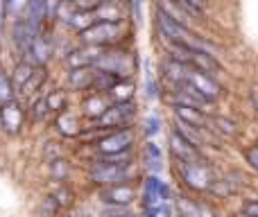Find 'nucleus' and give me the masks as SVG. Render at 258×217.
Masks as SVG:
<instances>
[{"instance_id": "obj_19", "label": "nucleus", "mask_w": 258, "mask_h": 217, "mask_svg": "<svg viewBox=\"0 0 258 217\" xmlns=\"http://www.w3.org/2000/svg\"><path fill=\"white\" fill-rule=\"evenodd\" d=\"M95 21H109V23H120L122 21V9L120 3H111V0H102L98 9H93Z\"/></svg>"}, {"instance_id": "obj_12", "label": "nucleus", "mask_w": 258, "mask_h": 217, "mask_svg": "<svg viewBox=\"0 0 258 217\" xmlns=\"http://www.w3.org/2000/svg\"><path fill=\"white\" fill-rule=\"evenodd\" d=\"M50 54H52V43H50V39L43 34V32H39V34L32 39L30 43V50L25 52V61L34 63V66H45L50 59Z\"/></svg>"}, {"instance_id": "obj_6", "label": "nucleus", "mask_w": 258, "mask_h": 217, "mask_svg": "<svg viewBox=\"0 0 258 217\" xmlns=\"http://www.w3.org/2000/svg\"><path fill=\"white\" fill-rule=\"evenodd\" d=\"M181 181L192 190H209L211 183L215 181L213 170L206 165L204 159L192 161V163H181Z\"/></svg>"}, {"instance_id": "obj_29", "label": "nucleus", "mask_w": 258, "mask_h": 217, "mask_svg": "<svg viewBox=\"0 0 258 217\" xmlns=\"http://www.w3.org/2000/svg\"><path fill=\"white\" fill-rule=\"evenodd\" d=\"M14 98H16V89H14V84H12V77L0 68V104L9 102V100H14Z\"/></svg>"}, {"instance_id": "obj_30", "label": "nucleus", "mask_w": 258, "mask_h": 217, "mask_svg": "<svg viewBox=\"0 0 258 217\" xmlns=\"http://www.w3.org/2000/svg\"><path fill=\"white\" fill-rule=\"evenodd\" d=\"M52 197L57 199V204H59V208L61 210H68L73 206V199H75V195H73V190L66 186V183H61V186L57 188V190L52 192Z\"/></svg>"}, {"instance_id": "obj_33", "label": "nucleus", "mask_w": 258, "mask_h": 217, "mask_svg": "<svg viewBox=\"0 0 258 217\" xmlns=\"http://www.w3.org/2000/svg\"><path fill=\"white\" fill-rule=\"evenodd\" d=\"M209 190L218 197H227V195H233V192H236V186H231V181H227V179H222V181L215 179V181L211 183Z\"/></svg>"}, {"instance_id": "obj_1", "label": "nucleus", "mask_w": 258, "mask_h": 217, "mask_svg": "<svg viewBox=\"0 0 258 217\" xmlns=\"http://www.w3.org/2000/svg\"><path fill=\"white\" fill-rule=\"evenodd\" d=\"M95 70H102V73H109V75L118 77V80H129V75L134 73L136 68V61H134L132 54H127L125 50H116L111 48H102L93 63Z\"/></svg>"}, {"instance_id": "obj_36", "label": "nucleus", "mask_w": 258, "mask_h": 217, "mask_svg": "<svg viewBox=\"0 0 258 217\" xmlns=\"http://www.w3.org/2000/svg\"><path fill=\"white\" fill-rule=\"evenodd\" d=\"M32 118L36 120V122H41V120L45 118V115L50 113V109H48V104H45V98H39V100H34V104H32Z\"/></svg>"}, {"instance_id": "obj_14", "label": "nucleus", "mask_w": 258, "mask_h": 217, "mask_svg": "<svg viewBox=\"0 0 258 217\" xmlns=\"http://www.w3.org/2000/svg\"><path fill=\"white\" fill-rule=\"evenodd\" d=\"M174 113H177V120L190 124V127L209 129V118H206V113H204L202 107H192V104H174Z\"/></svg>"}, {"instance_id": "obj_22", "label": "nucleus", "mask_w": 258, "mask_h": 217, "mask_svg": "<svg viewBox=\"0 0 258 217\" xmlns=\"http://www.w3.org/2000/svg\"><path fill=\"white\" fill-rule=\"evenodd\" d=\"M34 63H30V61H25V59H21V61L14 66V73L9 77H12V84H14V89H16V93L21 91V86L25 84L27 80H30V75L34 73Z\"/></svg>"}, {"instance_id": "obj_11", "label": "nucleus", "mask_w": 258, "mask_h": 217, "mask_svg": "<svg viewBox=\"0 0 258 217\" xmlns=\"http://www.w3.org/2000/svg\"><path fill=\"white\" fill-rule=\"evenodd\" d=\"M170 152H172V156L179 161V163H192V161L202 159L200 147L192 145L190 140H186V138L177 131L170 133Z\"/></svg>"}, {"instance_id": "obj_13", "label": "nucleus", "mask_w": 258, "mask_h": 217, "mask_svg": "<svg viewBox=\"0 0 258 217\" xmlns=\"http://www.w3.org/2000/svg\"><path fill=\"white\" fill-rule=\"evenodd\" d=\"M39 32L41 30H34V27H32L25 18H16V21H14L12 41H14V45H16V50H18V54H21V57H25V52L30 50L32 39H34Z\"/></svg>"}, {"instance_id": "obj_31", "label": "nucleus", "mask_w": 258, "mask_h": 217, "mask_svg": "<svg viewBox=\"0 0 258 217\" xmlns=\"http://www.w3.org/2000/svg\"><path fill=\"white\" fill-rule=\"evenodd\" d=\"M179 5H181L183 9H186V14H190V16H202V14L206 12V0H177Z\"/></svg>"}, {"instance_id": "obj_45", "label": "nucleus", "mask_w": 258, "mask_h": 217, "mask_svg": "<svg viewBox=\"0 0 258 217\" xmlns=\"http://www.w3.org/2000/svg\"><path fill=\"white\" fill-rule=\"evenodd\" d=\"M177 217H183V215H177Z\"/></svg>"}, {"instance_id": "obj_18", "label": "nucleus", "mask_w": 258, "mask_h": 217, "mask_svg": "<svg viewBox=\"0 0 258 217\" xmlns=\"http://www.w3.org/2000/svg\"><path fill=\"white\" fill-rule=\"evenodd\" d=\"M93 75H95V68L93 66L73 68L71 75H68V84H71L73 91H89L91 84H93Z\"/></svg>"}, {"instance_id": "obj_35", "label": "nucleus", "mask_w": 258, "mask_h": 217, "mask_svg": "<svg viewBox=\"0 0 258 217\" xmlns=\"http://www.w3.org/2000/svg\"><path fill=\"white\" fill-rule=\"evenodd\" d=\"M145 93H147V98L150 100L159 95V86H156V82H154V75H152L150 63H145Z\"/></svg>"}, {"instance_id": "obj_9", "label": "nucleus", "mask_w": 258, "mask_h": 217, "mask_svg": "<svg viewBox=\"0 0 258 217\" xmlns=\"http://www.w3.org/2000/svg\"><path fill=\"white\" fill-rule=\"evenodd\" d=\"M23 122H25V109L21 107L16 98L0 104V129L3 131H7L9 136H16L23 129Z\"/></svg>"}, {"instance_id": "obj_32", "label": "nucleus", "mask_w": 258, "mask_h": 217, "mask_svg": "<svg viewBox=\"0 0 258 217\" xmlns=\"http://www.w3.org/2000/svg\"><path fill=\"white\" fill-rule=\"evenodd\" d=\"M59 204H57V199H54L52 195H48V197H43V201H41V206H39V213L41 217H54L59 213Z\"/></svg>"}, {"instance_id": "obj_25", "label": "nucleus", "mask_w": 258, "mask_h": 217, "mask_svg": "<svg viewBox=\"0 0 258 217\" xmlns=\"http://www.w3.org/2000/svg\"><path fill=\"white\" fill-rule=\"evenodd\" d=\"M211 124H213V131H218L222 138H236L238 136V127L233 120L229 118H222V115H215L213 120H211Z\"/></svg>"}, {"instance_id": "obj_42", "label": "nucleus", "mask_w": 258, "mask_h": 217, "mask_svg": "<svg viewBox=\"0 0 258 217\" xmlns=\"http://www.w3.org/2000/svg\"><path fill=\"white\" fill-rule=\"evenodd\" d=\"M251 100H254V104H256V109H258V86L251 91Z\"/></svg>"}, {"instance_id": "obj_28", "label": "nucleus", "mask_w": 258, "mask_h": 217, "mask_svg": "<svg viewBox=\"0 0 258 217\" xmlns=\"http://www.w3.org/2000/svg\"><path fill=\"white\" fill-rule=\"evenodd\" d=\"M45 104H48L50 113H61V111H66L68 98L63 91H52V93L45 95Z\"/></svg>"}, {"instance_id": "obj_44", "label": "nucleus", "mask_w": 258, "mask_h": 217, "mask_svg": "<svg viewBox=\"0 0 258 217\" xmlns=\"http://www.w3.org/2000/svg\"><path fill=\"white\" fill-rule=\"evenodd\" d=\"M111 217H136L132 213V210H127V213H118V215H111Z\"/></svg>"}, {"instance_id": "obj_40", "label": "nucleus", "mask_w": 258, "mask_h": 217, "mask_svg": "<svg viewBox=\"0 0 258 217\" xmlns=\"http://www.w3.org/2000/svg\"><path fill=\"white\" fill-rule=\"evenodd\" d=\"M59 156H61V150H59V145L57 142H48V145H45V161H54V159H59Z\"/></svg>"}, {"instance_id": "obj_3", "label": "nucleus", "mask_w": 258, "mask_h": 217, "mask_svg": "<svg viewBox=\"0 0 258 217\" xmlns=\"http://www.w3.org/2000/svg\"><path fill=\"white\" fill-rule=\"evenodd\" d=\"M89 179L95 186H116V183H129L134 179L132 163L127 165H116V163H104V161H95L89 170Z\"/></svg>"}, {"instance_id": "obj_20", "label": "nucleus", "mask_w": 258, "mask_h": 217, "mask_svg": "<svg viewBox=\"0 0 258 217\" xmlns=\"http://www.w3.org/2000/svg\"><path fill=\"white\" fill-rule=\"evenodd\" d=\"M109 104H111V102L107 100V95H104V93H93L91 98L84 100V113L89 115L91 120H98L100 115L109 109Z\"/></svg>"}, {"instance_id": "obj_34", "label": "nucleus", "mask_w": 258, "mask_h": 217, "mask_svg": "<svg viewBox=\"0 0 258 217\" xmlns=\"http://www.w3.org/2000/svg\"><path fill=\"white\" fill-rule=\"evenodd\" d=\"M27 0H5V9H7V16L12 18H21L25 12Z\"/></svg>"}, {"instance_id": "obj_4", "label": "nucleus", "mask_w": 258, "mask_h": 217, "mask_svg": "<svg viewBox=\"0 0 258 217\" xmlns=\"http://www.w3.org/2000/svg\"><path fill=\"white\" fill-rule=\"evenodd\" d=\"M122 27L120 23H109V21H95L86 30L80 32V39L84 45H95V48H111L120 41Z\"/></svg>"}, {"instance_id": "obj_26", "label": "nucleus", "mask_w": 258, "mask_h": 217, "mask_svg": "<svg viewBox=\"0 0 258 217\" xmlns=\"http://www.w3.org/2000/svg\"><path fill=\"white\" fill-rule=\"evenodd\" d=\"M143 159H145V165H147V168H150L154 174L161 170V163H163V159H161V150H159V145H156V142H147Z\"/></svg>"}, {"instance_id": "obj_43", "label": "nucleus", "mask_w": 258, "mask_h": 217, "mask_svg": "<svg viewBox=\"0 0 258 217\" xmlns=\"http://www.w3.org/2000/svg\"><path fill=\"white\" fill-rule=\"evenodd\" d=\"M54 217H77V215H75V213H68V210H63V213H61V210H59V213L54 215Z\"/></svg>"}, {"instance_id": "obj_41", "label": "nucleus", "mask_w": 258, "mask_h": 217, "mask_svg": "<svg viewBox=\"0 0 258 217\" xmlns=\"http://www.w3.org/2000/svg\"><path fill=\"white\" fill-rule=\"evenodd\" d=\"M5 18H7V9H5V0H0V30L5 25Z\"/></svg>"}, {"instance_id": "obj_38", "label": "nucleus", "mask_w": 258, "mask_h": 217, "mask_svg": "<svg viewBox=\"0 0 258 217\" xmlns=\"http://www.w3.org/2000/svg\"><path fill=\"white\" fill-rule=\"evenodd\" d=\"M245 159H247V163H249L251 168L258 172V145L247 147V150H245Z\"/></svg>"}, {"instance_id": "obj_23", "label": "nucleus", "mask_w": 258, "mask_h": 217, "mask_svg": "<svg viewBox=\"0 0 258 217\" xmlns=\"http://www.w3.org/2000/svg\"><path fill=\"white\" fill-rule=\"evenodd\" d=\"M45 77H48V75H45V66H36L34 73L30 75V80H27L25 84L21 86V91H18V93H23V95H34L36 91L43 86Z\"/></svg>"}, {"instance_id": "obj_15", "label": "nucleus", "mask_w": 258, "mask_h": 217, "mask_svg": "<svg viewBox=\"0 0 258 217\" xmlns=\"http://www.w3.org/2000/svg\"><path fill=\"white\" fill-rule=\"evenodd\" d=\"M188 66L197 68V70L206 73V75L215 77V80H218V75L222 73V66H220L218 57L209 54V52H200V50H190V63H188Z\"/></svg>"}, {"instance_id": "obj_8", "label": "nucleus", "mask_w": 258, "mask_h": 217, "mask_svg": "<svg viewBox=\"0 0 258 217\" xmlns=\"http://www.w3.org/2000/svg\"><path fill=\"white\" fill-rule=\"evenodd\" d=\"M132 145H134V131L129 127L107 131L102 138H98V142H95L100 156L120 154V152H132Z\"/></svg>"}, {"instance_id": "obj_17", "label": "nucleus", "mask_w": 258, "mask_h": 217, "mask_svg": "<svg viewBox=\"0 0 258 217\" xmlns=\"http://www.w3.org/2000/svg\"><path fill=\"white\" fill-rule=\"evenodd\" d=\"M54 124H57V131L66 138H77L84 131L80 118H77L75 113H71V111H61V113L57 115V120H54Z\"/></svg>"}, {"instance_id": "obj_10", "label": "nucleus", "mask_w": 258, "mask_h": 217, "mask_svg": "<svg viewBox=\"0 0 258 217\" xmlns=\"http://www.w3.org/2000/svg\"><path fill=\"white\" fill-rule=\"evenodd\" d=\"M100 204L107 206H132L136 199V188L132 183H116V186H104L98 192Z\"/></svg>"}, {"instance_id": "obj_16", "label": "nucleus", "mask_w": 258, "mask_h": 217, "mask_svg": "<svg viewBox=\"0 0 258 217\" xmlns=\"http://www.w3.org/2000/svg\"><path fill=\"white\" fill-rule=\"evenodd\" d=\"M100 50L102 48H95V45H84V48H77V50H71L66 57V63L68 68H86V66H93L95 59H98Z\"/></svg>"}, {"instance_id": "obj_24", "label": "nucleus", "mask_w": 258, "mask_h": 217, "mask_svg": "<svg viewBox=\"0 0 258 217\" xmlns=\"http://www.w3.org/2000/svg\"><path fill=\"white\" fill-rule=\"evenodd\" d=\"M107 95H111L113 102H129L134 98V84L129 80H118Z\"/></svg>"}, {"instance_id": "obj_27", "label": "nucleus", "mask_w": 258, "mask_h": 217, "mask_svg": "<svg viewBox=\"0 0 258 217\" xmlns=\"http://www.w3.org/2000/svg\"><path fill=\"white\" fill-rule=\"evenodd\" d=\"M48 165H50V174H52L54 181H59V183L68 181V177H71V165H68V161L63 159V156H59V159L50 161Z\"/></svg>"}, {"instance_id": "obj_7", "label": "nucleus", "mask_w": 258, "mask_h": 217, "mask_svg": "<svg viewBox=\"0 0 258 217\" xmlns=\"http://www.w3.org/2000/svg\"><path fill=\"white\" fill-rule=\"evenodd\" d=\"M183 82H186V84H190L192 89H195L197 93L206 100V102H215V100L222 95V86H220V82L215 80V77L206 75V73L197 70V68H192V66H186Z\"/></svg>"}, {"instance_id": "obj_21", "label": "nucleus", "mask_w": 258, "mask_h": 217, "mask_svg": "<svg viewBox=\"0 0 258 217\" xmlns=\"http://www.w3.org/2000/svg\"><path fill=\"white\" fill-rule=\"evenodd\" d=\"M66 23L75 32H82V30H86L89 25L95 23V14L93 12H82V9H71V14L66 16Z\"/></svg>"}, {"instance_id": "obj_2", "label": "nucleus", "mask_w": 258, "mask_h": 217, "mask_svg": "<svg viewBox=\"0 0 258 217\" xmlns=\"http://www.w3.org/2000/svg\"><path fill=\"white\" fill-rule=\"evenodd\" d=\"M170 188L161 181L156 174L145 179L143 186V208H145L147 217H156L159 213H168V204H170Z\"/></svg>"}, {"instance_id": "obj_39", "label": "nucleus", "mask_w": 258, "mask_h": 217, "mask_svg": "<svg viewBox=\"0 0 258 217\" xmlns=\"http://www.w3.org/2000/svg\"><path fill=\"white\" fill-rule=\"evenodd\" d=\"M242 213L245 217H258V199H247L242 204Z\"/></svg>"}, {"instance_id": "obj_37", "label": "nucleus", "mask_w": 258, "mask_h": 217, "mask_svg": "<svg viewBox=\"0 0 258 217\" xmlns=\"http://www.w3.org/2000/svg\"><path fill=\"white\" fill-rule=\"evenodd\" d=\"M159 124H161L159 115H150V118L145 120V133H147V136H152V133L156 136V133H159V129H161Z\"/></svg>"}, {"instance_id": "obj_5", "label": "nucleus", "mask_w": 258, "mask_h": 217, "mask_svg": "<svg viewBox=\"0 0 258 217\" xmlns=\"http://www.w3.org/2000/svg\"><path fill=\"white\" fill-rule=\"evenodd\" d=\"M134 115H136L134 100H129V102H113V104H109V109L104 111L98 120H95V122H98L95 129H102L104 133L113 131V129H125L132 124Z\"/></svg>"}]
</instances>
